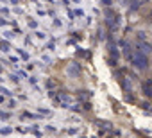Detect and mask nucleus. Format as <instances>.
<instances>
[{
	"label": "nucleus",
	"mask_w": 152,
	"mask_h": 138,
	"mask_svg": "<svg viewBox=\"0 0 152 138\" xmlns=\"http://www.w3.org/2000/svg\"><path fill=\"white\" fill-rule=\"evenodd\" d=\"M11 133V127H4V129H0V134H7Z\"/></svg>",
	"instance_id": "423d86ee"
},
{
	"label": "nucleus",
	"mask_w": 152,
	"mask_h": 138,
	"mask_svg": "<svg viewBox=\"0 0 152 138\" xmlns=\"http://www.w3.org/2000/svg\"><path fill=\"white\" fill-rule=\"evenodd\" d=\"M138 52H141V54H150L152 52V47L148 45V43H145V41H141V43H138Z\"/></svg>",
	"instance_id": "f03ea898"
},
{
	"label": "nucleus",
	"mask_w": 152,
	"mask_h": 138,
	"mask_svg": "<svg viewBox=\"0 0 152 138\" xmlns=\"http://www.w3.org/2000/svg\"><path fill=\"white\" fill-rule=\"evenodd\" d=\"M143 92L147 97H152V81H145L143 83Z\"/></svg>",
	"instance_id": "20e7f679"
},
{
	"label": "nucleus",
	"mask_w": 152,
	"mask_h": 138,
	"mask_svg": "<svg viewBox=\"0 0 152 138\" xmlns=\"http://www.w3.org/2000/svg\"><path fill=\"white\" fill-rule=\"evenodd\" d=\"M0 48H2L4 52H7L11 47H9V43H7V41H0Z\"/></svg>",
	"instance_id": "39448f33"
},
{
	"label": "nucleus",
	"mask_w": 152,
	"mask_h": 138,
	"mask_svg": "<svg viewBox=\"0 0 152 138\" xmlns=\"http://www.w3.org/2000/svg\"><path fill=\"white\" fill-rule=\"evenodd\" d=\"M107 25L111 29H116V15H113L111 11H107Z\"/></svg>",
	"instance_id": "7ed1b4c3"
},
{
	"label": "nucleus",
	"mask_w": 152,
	"mask_h": 138,
	"mask_svg": "<svg viewBox=\"0 0 152 138\" xmlns=\"http://www.w3.org/2000/svg\"><path fill=\"white\" fill-rule=\"evenodd\" d=\"M132 63H134V66L138 68V70H147L148 68V57L145 54H141V52H136Z\"/></svg>",
	"instance_id": "f257e3e1"
}]
</instances>
